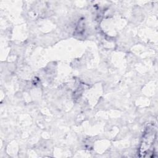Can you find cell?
<instances>
[{"label":"cell","mask_w":158,"mask_h":158,"mask_svg":"<svg viewBox=\"0 0 158 158\" xmlns=\"http://www.w3.org/2000/svg\"><path fill=\"white\" fill-rule=\"evenodd\" d=\"M156 138L157 134L156 130L153 127L149 128L143 137L139 149V153L142 154L141 156H149L150 154L153 153L154 149V144L156 143Z\"/></svg>","instance_id":"cell-1"}]
</instances>
